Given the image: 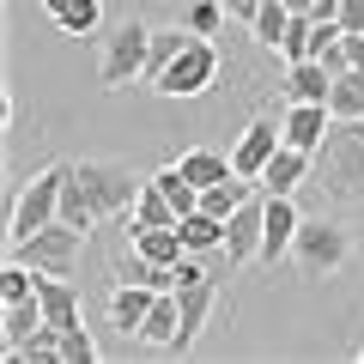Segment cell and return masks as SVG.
<instances>
[{
    "label": "cell",
    "mask_w": 364,
    "mask_h": 364,
    "mask_svg": "<svg viewBox=\"0 0 364 364\" xmlns=\"http://www.w3.org/2000/svg\"><path fill=\"white\" fill-rule=\"evenodd\" d=\"M225 13H231L237 25H255V13H261V0H225Z\"/></svg>",
    "instance_id": "cell-36"
},
{
    "label": "cell",
    "mask_w": 364,
    "mask_h": 364,
    "mask_svg": "<svg viewBox=\"0 0 364 364\" xmlns=\"http://www.w3.org/2000/svg\"><path fill=\"white\" fill-rule=\"evenodd\" d=\"M43 322H49V316H43L37 291H31V298H18V304H0V340H6V346H0V352H13V346H25V340L37 334Z\"/></svg>",
    "instance_id": "cell-17"
},
{
    "label": "cell",
    "mask_w": 364,
    "mask_h": 364,
    "mask_svg": "<svg viewBox=\"0 0 364 364\" xmlns=\"http://www.w3.org/2000/svg\"><path fill=\"white\" fill-rule=\"evenodd\" d=\"M255 195V182L249 176H225V182H213V188H200V213H213V219H231L243 200Z\"/></svg>",
    "instance_id": "cell-24"
},
{
    "label": "cell",
    "mask_w": 364,
    "mask_h": 364,
    "mask_svg": "<svg viewBox=\"0 0 364 364\" xmlns=\"http://www.w3.org/2000/svg\"><path fill=\"white\" fill-rule=\"evenodd\" d=\"M176 328H182V304H176V291H158L152 310H146V322H140V340H146V346H158V352H170Z\"/></svg>",
    "instance_id": "cell-18"
},
{
    "label": "cell",
    "mask_w": 364,
    "mask_h": 364,
    "mask_svg": "<svg viewBox=\"0 0 364 364\" xmlns=\"http://www.w3.org/2000/svg\"><path fill=\"white\" fill-rule=\"evenodd\" d=\"M286 25H291V0H261V13H255V43L261 49H279L286 43Z\"/></svg>",
    "instance_id": "cell-28"
},
{
    "label": "cell",
    "mask_w": 364,
    "mask_h": 364,
    "mask_svg": "<svg viewBox=\"0 0 364 364\" xmlns=\"http://www.w3.org/2000/svg\"><path fill=\"white\" fill-rule=\"evenodd\" d=\"M6 364H61V328H49L43 322L37 334L25 340V346H13V352H0Z\"/></svg>",
    "instance_id": "cell-26"
},
{
    "label": "cell",
    "mask_w": 364,
    "mask_h": 364,
    "mask_svg": "<svg viewBox=\"0 0 364 364\" xmlns=\"http://www.w3.org/2000/svg\"><path fill=\"white\" fill-rule=\"evenodd\" d=\"M37 304L49 316V328H73L79 322V286L67 273H37Z\"/></svg>",
    "instance_id": "cell-14"
},
{
    "label": "cell",
    "mask_w": 364,
    "mask_h": 364,
    "mask_svg": "<svg viewBox=\"0 0 364 364\" xmlns=\"http://www.w3.org/2000/svg\"><path fill=\"white\" fill-rule=\"evenodd\" d=\"M182 243H188V255H219V249H225V219H213V213H188V219H182Z\"/></svg>",
    "instance_id": "cell-25"
},
{
    "label": "cell",
    "mask_w": 364,
    "mask_h": 364,
    "mask_svg": "<svg viewBox=\"0 0 364 364\" xmlns=\"http://www.w3.org/2000/svg\"><path fill=\"white\" fill-rule=\"evenodd\" d=\"M67 176H73V164H43L37 176L18 188L13 200V231H6V243H25V237H37L43 225L61 219V195H67Z\"/></svg>",
    "instance_id": "cell-4"
},
{
    "label": "cell",
    "mask_w": 364,
    "mask_h": 364,
    "mask_svg": "<svg viewBox=\"0 0 364 364\" xmlns=\"http://www.w3.org/2000/svg\"><path fill=\"white\" fill-rule=\"evenodd\" d=\"M61 364H97V340L85 334V328H61Z\"/></svg>",
    "instance_id": "cell-34"
},
{
    "label": "cell",
    "mask_w": 364,
    "mask_h": 364,
    "mask_svg": "<svg viewBox=\"0 0 364 364\" xmlns=\"http://www.w3.org/2000/svg\"><path fill=\"white\" fill-rule=\"evenodd\" d=\"M146 49H152V25L146 18H116L97 37V85L104 91L146 85Z\"/></svg>",
    "instance_id": "cell-2"
},
{
    "label": "cell",
    "mask_w": 364,
    "mask_h": 364,
    "mask_svg": "<svg viewBox=\"0 0 364 364\" xmlns=\"http://www.w3.org/2000/svg\"><path fill=\"white\" fill-rule=\"evenodd\" d=\"M43 13H49L55 31H67V37H97L104 0H43Z\"/></svg>",
    "instance_id": "cell-16"
},
{
    "label": "cell",
    "mask_w": 364,
    "mask_h": 364,
    "mask_svg": "<svg viewBox=\"0 0 364 364\" xmlns=\"http://www.w3.org/2000/svg\"><path fill=\"white\" fill-rule=\"evenodd\" d=\"M334 73L322 61H286V104H328Z\"/></svg>",
    "instance_id": "cell-15"
},
{
    "label": "cell",
    "mask_w": 364,
    "mask_h": 364,
    "mask_svg": "<svg viewBox=\"0 0 364 364\" xmlns=\"http://www.w3.org/2000/svg\"><path fill=\"white\" fill-rule=\"evenodd\" d=\"M128 243L140 249V255L164 261V267H176V261L188 255V243H182V225H146V231H128Z\"/></svg>",
    "instance_id": "cell-19"
},
{
    "label": "cell",
    "mask_w": 364,
    "mask_h": 364,
    "mask_svg": "<svg viewBox=\"0 0 364 364\" xmlns=\"http://www.w3.org/2000/svg\"><path fill=\"white\" fill-rule=\"evenodd\" d=\"M298 6H310V0H298Z\"/></svg>",
    "instance_id": "cell-37"
},
{
    "label": "cell",
    "mask_w": 364,
    "mask_h": 364,
    "mask_svg": "<svg viewBox=\"0 0 364 364\" xmlns=\"http://www.w3.org/2000/svg\"><path fill=\"white\" fill-rule=\"evenodd\" d=\"M310 182L328 200H364V116H334L310 152Z\"/></svg>",
    "instance_id": "cell-1"
},
{
    "label": "cell",
    "mask_w": 364,
    "mask_h": 364,
    "mask_svg": "<svg viewBox=\"0 0 364 364\" xmlns=\"http://www.w3.org/2000/svg\"><path fill=\"white\" fill-rule=\"evenodd\" d=\"M152 182L170 195V207H176V219H188V213H200V188L188 176H182V164H164V170H152Z\"/></svg>",
    "instance_id": "cell-27"
},
{
    "label": "cell",
    "mask_w": 364,
    "mask_h": 364,
    "mask_svg": "<svg viewBox=\"0 0 364 364\" xmlns=\"http://www.w3.org/2000/svg\"><path fill=\"white\" fill-rule=\"evenodd\" d=\"M61 219L67 225H73V231H97V225H104V219H97V207H91V200H85V188H79V182L73 176H67V195H61Z\"/></svg>",
    "instance_id": "cell-33"
},
{
    "label": "cell",
    "mask_w": 364,
    "mask_h": 364,
    "mask_svg": "<svg viewBox=\"0 0 364 364\" xmlns=\"http://www.w3.org/2000/svg\"><path fill=\"white\" fill-rule=\"evenodd\" d=\"M261 231H267V195H249L243 207L231 213V219H225V249L219 255L231 261V267H243V261H261Z\"/></svg>",
    "instance_id": "cell-8"
},
{
    "label": "cell",
    "mask_w": 364,
    "mask_h": 364,
    "mask_svg": "<svg viewBox=\"0 0 364 364\" xmlns=\"http://www.w3.org/2000/svg\"><path fill=\"white\" fill-rule=\"evenodd\" d=\"M328 109H334V116H364V67H346V73H334Z\"/></svg>",
    "instance_id": "cell-29"
},
{
    "label": "cell",
    "mask_w": 364,
    "mask_h": 364,
    "mask_svg": "<svg viewBox=\"0 0 364 364\" xmlns=\"http://www.w3.org/2000/svg\"><path fill=\"white\" fill-rule=\"evenodd\" d=\"M79 249H85V231H73L67 219H55V225H43L37 237L13 243V255L31 261L37 273H73V267H79Z\"/></svg>",
    "instance_id": "cell-7"
},
{
    "label": "cell",
    "mask_w": 364,
    "mask_h": 364,
    "mask_svg": "<svg viewBox=\"0 0 364 364\" xmlns=\"http://www.w3.org/2000/svg\"><path fill=\"white\" fill-rule=\"evenodd\" d=\"M146 225H182V219H176V207H170V195L158 188L152 176H146L140 200H134V213H128V231H146Z\"/></svg>",
    "instance_id": "cell-23"
},
{
    "label": "cell",
    "mask_w": 364,
    "mask_h": 364,
    "mask_svg": "<svg viewBox=\"0 0 364 364\" xmlns=\"http://www.w3.org/2000/svg\"><path fill=\"white\" fill-rule=\"evenodd\" d=\"M286 61H316V18L304 6H291V25H286V43H279Z\"/></svg>",
    "instance_id": "cell-30"
},
{
    "label": "cell",
    "mask_w": 364,
    "mask_h": 364,
    "mask_svg": "<svg viewBox=\"0 0 364 364\" xmlns=\"http://www.w3.org/2000/svg\"><path fill=\"white\" fill-rule=\"evenodd\" d=\"M31 291H37V267L18 261V255H6V267H0V304H18V298H31Z\"/></svg>",
    "instance_id": "cell-31"
},
{
    "label": "cell",
    "mask_w": 364,
    "mask_h": 364,
    "mask_svg": "<svg viewBox=\"0 0 364 364\" xmlns=\"http://www.w3.org/2000/svg\"><path fill=\"white\" fill-rule=\"evenodd\" d=\"M340 31H364V0H340Z\"/></svg>",
    "instance_id": "cell-35"
},
{
    "label": "cell",
    "mask_w": 364,
    "mask_h": 364,
    "mask_svg": "<svg viewBox=\"0 0 364 364\" xmlns=\"http://www.w3.org/2000/svg\"><path fill=\"white\" fill-rule=\"evenodd\" d=\"M298 182H310V152H298V146H279V152L261 164L255 188H261V195H291Z\"/></svg>",
    "instance_id": "cell-13"
},
{
    "label": "cell",
    "mask_w": 364,
    "mask_h": 364,
    "mask_svg": "<svg viewBox=\"0 0 364 364\" xmlns=\"http://www.w3.org/2000/svg\"><path fill=\"white\" fill-rule=\"evenodd\" d=\"M152 298H158L152 286L116 279V291H109V328H116V334H128V340H140V322H146V310H152Z\"/></svg>",
    "instance_id": "cell-12"
},
{
    "label": "cell",
    "mask_w": 364,
    "mask_h": 364,
    "mask_svg": "<svg viewBox=\"0 0 364 364\" xmlns=\"http://www.w3.org/2000/svg\"><path fill=\"white\" fill-rule=\"evenodd\" d=\"M358 358H364V352H358Z\"/></svg>",
    "instance_id": "cell-39"
},
{
    "label": "cell",
    "mask_w": 364,
    "mask_h": 364,
    "mask_svg": "<svg viewBox=\"0 0 364 364\" xmlns=\"http://www.w3.org/2000/svg\"><path fill=\"white\" fill-rule=\"evenodd\" d=\"M279 146H286L279 122H273V116H255L243 134H237V146H231V164H237V176H249V182H255V176H261V164H267V158L279 152Z\"/></svg>",
    "instance_id": "cell-9"
},
{
    "label": "cell",
    "mask_w": 364,
    "mask_h": 364,
    "mask_svg": "<svg viewBox=\"0 0 364 364\" xmlns=\"http://www.w3.org/2000/svg\"><path fill=\"white\" fill-rule=\"evenodd\" d=\"M304 213L291 207V195H267V231H261V267H279L291 255V237H298Z\"/></svg>",
    "instance_id": "cell-10"
},
{
    "label": "cell",
    "mask_w": 364,
    "mask_h": 364,
    "mask_svg": "<svg viewBox=\"0 0 364 364\" xmlns=\"http://www.w3.org/2000/svg\"><path fill=\"white\" fill-rule=\"evenodd\" d=\"M291 6H298V0H291Z\"/></svg>",
    "instance_id": "cell-38"
},
{
    "label": "cell",
    "mask_w": 364,
    "mask_h": 364,
    "mask_svg": "<svg viewBox=\"0 0 364 364\" xmlns=\"http://www.w3.org/2000/svg\"><path fill=\"white\" fill-rule=\"evenodd\" d=\"M188 37H195L188 25H152V49H146V85H158V79H164V67L182 55V43H188Z\"/></svg>",
    "instance_id": "cell-21"
},
{
    "label": "cell",
    "mask_w": 364,
    "mask_h": 364,
    "mask_svg": "<svg viewBox=\"0 0 364 364\" xmlns=\"http://www.w3.org/2000/svg\"><path fill=\"white\" fill-rule=\"evenodd\" d=\"M291 261H298L304 279H328L352 261V231L334 219H304L298 237H291Z\"/></svg>",
    "instance_id": "cell-5"
},
{
    "label": "cell",
    "mask_w": 364,
    "mask_h": 364,
    "mask_svg": "<svg viewBox=\"0 0 364 364\" xmlns=\"http://www.w3.org/2000/svg\"><path fill=\"white\" fill-rule=\"evenodd\" d=\"M213 79H219V49H213V37H188L182 43V55L164 67V79H158V97H200V91H213Z\"/></svg>",
    "instance_id": "cell-6"
},
{
    "label": "cell",
    "mask_w": 364,
    "mask_h": 364,
    "mask_svg": "<svg viewBox=\"0 0 364 364\" xmlns=\"http://www.w3.org/2000/svg\"><path fill=\"white\" fill-rule=\"evenodd\" d=\"M73 182L85 188V200L97 207V219H116V213H134L146 176H134L128 158H79L73 164Z\"/></svg>",
    "instance_id": "cell-3"
},
{
    "label": "cell",
    "mask_w": 364,
    "mask_h": 364,
    "mask_svg": "<svg viewBox=\"0 0 364 364\" xmlns=\"http://www.w3.org/2000/svg\"><path fill=\"white\" fill-rule=\"evenodd\" d=\"M182 164V176L195 182V188H213V182H225V176H237V164L225 152H207V146H188V152L176 158Z\"/></svg>",
    "instance_id": "cell-22"
},
{
    "label": "cell",
    "mask_w": 364,
    "mask_h": 364,
    "mask_svg": "<svg viewBox=\"0 0 364 364\" xmlns=\"http://www.w3.org/2000/svg\"><path fill=\"white\" fill-rule=\"evenodd\" d=\"M116 279H134V286H152V291H176V267H164V261L140 255L134 243H128V255L116 261Z\"/></svg>",
    "instance_id": "cell-20"
},
{
    "label": "cell",
    "mask_w": 364,
    "mask_h": 364,
    "mask_svg": "<svg viewBox=\"0 0 364 364\" xmlns=\"http://www.w3.org/2000/svg\"><path fill=\"white\" fill-rule=\"evenodd\" d=\"M328 128H334V109L328 104H286V122H279L286 146H298V152H316Z\"/></svg>",
    "instance_id": "cell-11"
},
{
    "label": "cell",
    "mask_w": 364,
    "mask_h": 364,
    "mask_svg": "<svg viewBox=\"0 0 364 364\" xmlns=\"http://www.w3.org/2000/svg\"><path fill=\"white\" fill-rule=\"evenodd\" d=\"M182 25L195 31V37H219V31L231 25V13H225V0H188V13H182Z\"/></svg>",
    "instance_id": "cell-32"
}]
</instances>
